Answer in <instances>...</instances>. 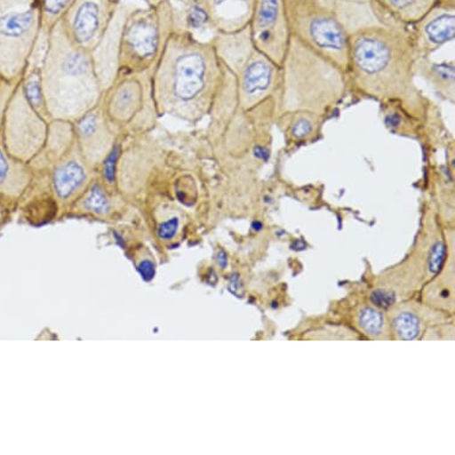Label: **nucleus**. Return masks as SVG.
Instances as JSON below:
<instances>
[{"label":"nucleus","instance_id":"nucleus-12","mask_svg":"<svg viewBox=\"0 0 455 455\" xmlns=\"http://www.w3.org/2000/svg\"><path fill=\"white\" fill-rule=\"evenodd\" d=\"M117 5L111 0H76L61 20L62 26L73 44L91 52L107 31Z\"/></svg>","mask_w":455,"mask_h":455},{"label":"nucleus","instance_id":"nucleus-33","mask_svg":"<svg viewBox=\"0 0 455 455\" xmlns=\"http://www.w3.org/2000/svg\"><path fill=\"white\" fill-rule=\"evenodd\" d=\"M372 0H334L332 5H369Z\"/></svg>","mask_w":455,"mask_h":455},{"label":"nucleus","instance_id":"nucleus-32","mask_svg":"<svg viewBox=\"0 0 455 455\" xmlns=\"http://www.w3.org/2000/svg\"><path fill=\"white\" fill-rule=\"evenodd\" d=\"M371 302L381 309H387L395 303L394 293L384 291V290H377L371 295Z\"/></svg>","mask_w":455,"mask_h":455},{"label":"nucleus","instance_id":"nucleus-17","mask_svg":"<svg viewBox=\"0 0 455 455\" xmlns=\"http://www.w3.org/2000/svg\"><path fill=\"white\" fill-rule=\"evenodd\" d=\"M68 210L76 215L108 220L120 213L122 203L115 195V188L108 187L100 176H97Z\"/></svg>","mask_w":455,"mask_h":455},{"label":"nucleus","instance_id":"nucleus-11","mask_svg":"<svg viewBox=\"0 0 455 455\" xmlns=\"http://www.w3.org/2000/svg\"><path fill=\"white\" fill-rule=\"evenodd\" d=\"M250 29L255 48L282 68L291 38L283 0H255Z\"/></svg>","mask_w":455,"mask_h":455},{"label":"nucleus","instance_id":"nucleus-19","mask_svg":"<svg viewBox=\"0 0 455 455\" xmlns=\"http://www.w3.org/2000/svg\"><path fill=\"white\" fill-rule=\"evenodd\" d=\"M34 180L30 164L6 150L0 134V195L20 201Z\"/></svg>","mask_w":455,"mask_h":455},{"label":"nucleus","instance_id":"nucleus-16","mask_svg":"<svg viewBox=\"0 0 455 455\" xmlns=\"http://www.w3.org/2000/svg\"><path fill=\"white\" fill-rule=\"evenodd\" d=\"M411 34L416 61L425 60L432 52L455 38V6L437 4L419 22Z\"/></svg>","mask_w":455,"mask_h":455},{"label":"nucleus","instance_id":"nucleus-4","mask_svg":"<svg viewBox=\"0 0 455 455\" xmlns=\"http://www.w3.org/2000/svg\"><path fill=\"white\" fill-rule=\"evenodd\" d=\"M346 73L291 35L280 68L279 115L309 111L323 117L344 96Z\"/></svg>","mask_w":455,"mask_h":455},{"label":"nucleus","instance_id":"nucleus-29","mask_svg":"<svg viewBox=\"0 0 455 455\" xmlns=\"http://www.w3.org/2000/svg\"><path fill=\"white\" fill-rule=\"evenodd\" d=\"M20 201L0 195V230L12 220L13 213L19 208Z\"/></svg>","mask_w":455,"mask_h":455},{"label":"nucleus","instance_id":"nucleus-24","mask_svg":"<svg viewBox=\"0 0 455 455\" xmlns=\"http://www.w3.org/2000/svg\"><path fill=\"white\" fill-rule=\"evenodd\" d=\"M76 0H38L41 12V31L49 34L60 22Z\"/></svg>","mask_w":455,"mask_h":455},{"label":"nucleus","instance_id":"nucleus-25","mask_svg":"<svg viewBox=\"0 0 455 455\" xmlns=\"http://www.w3.org/2000/svg\"><path fill=\"white\" fill-rule=\"evenodd\" d=\"M425 76L440 92H446L448 96L454 97V66L453 65H428Z\"/></svg>","mask_w":455,"mask_h":455},{"label":"nucleus","instance_id":"nucleus-2","mask_svg":"<svg viewBox=\"0 0 455 455\" xmlns=\"http://www.w3.org/2000/svg\"><path fill=\"white\" fill-rule=\"evenodd\" d=\"M348 35L349 71L363 93L381 100L412 96L418 61L405 27L379 19Z\"/></svg>","mask_w":455,"mask_h":455},{"label":"nucleus","instance_id":"nucleus-18","mask_svg":"<svg viewBox=\"0 0 455 455\" xmlns=\"http://www.w3.org/2000/svg\"><path fill=\"white\" fill-rule=\"evenodd\" d=\"M75 143L73 124L68 121L52 120L49 124L44 146L29 163L34 174L47 173L58 161H60L71 150Z\"/></svg>","mask_w":455,"mask_h":455},{"label":"nucleus","instance_id":"nucleus-30","mask_svg":"<svg viewBox=\"0 0 455 455\" xmlns=\"http://www.w3.org/2000/svg\"><path fill=\"white\" fill-rule=\"evenodd\" d=\"M446 246L443 243H437L433 248L432 253L429 258V269L432 273H437L443 266L444 260H446Z\"/></svg>","mask_w":455,"mask_h":455},{"label":"nucleus","instance_id":"nucleus-7","mask_svg":"<svg viewBox=\"0 0 455 455\" xmlns=\"http://www.w3.org/2000/svg\"><path fill=\"white\" fill-rule=\"evenodd\" d=\"M283 2L292 36L348 72L349 35L334 6L323 0Z\"/></svg>","mask_w":455,"mask_h":455},{"label":"nucleus","instance_id":"nucleus-36","mask_svg":"<svg viewBox=\"0 0 455 455\" xmlns=\"http://www.w3.org/2000/svg\"><path fill=\"white\" fill-rule=\"evenodd\" d=\"M0 84H2V80H0Z\"/></svg>","mask_w":455,"mask_h":455},{"label":"nucleus","instance_id":"nucleus-27","mask_svg":"<svg viewBox=\"0 0 455 455\" xmlns=\"http://www.w3.org/2000/svg\"><path fill=\"white\" fill-rule=\"evenodd\" d=\"M395 334L403 339H414L419 332V320L414 314L403 313L395 318Z\"/></svg>","mask_w":455,"mask_h":455},{"label":"nucleus","instance_id":"nucleus-21","mask_svg":"<svg viewBox=\"0 0 455 455\" xmlns=\"http://www.w3.org/2000/svg\"><path fill=\"white\" fill-rule=\"evenodd\" d=\"M439 0H372L374 10L383 19L401 26H415L435 6Z\"/></svg>","mask_w":455,"mask_h":455},{"label":"nucleus","instance_id":"nucleus-3","mask_svg":"<svg viewBox=\"0 0 455 455\" xmlns=\"http://www.w3.org/2000/svg\"><path fill=\"white\" fill-rule=\"evenodd\" d=\"M41 79L52 121L73 124L103 97L91 52L73 44L61 20L49 31Z\"/></svg>","mask_w":455,"mask_h":455},{"label":"nucleus","instance_id":"nucleus-13","mask_svg":"<svg viewBox=\"0 0 455 455\" xmlns=\"http://www.w3.org/2000/svg\"><path fill=\"white\" fill-rule=\"evenodd\" d=\"M73 129L76 146L84 160L93 170L100 171V164L107 159L121 136L108 120L101 103H98L84 116L73 122Z\"/></svg>","mask_w":455,"mask_h":455},{"label":"nucleus","instance_id":"nucleus-15","mask_svg":"<svg viewBox=\"0 0 455 455\" xmlns=\"http://www.w3.org/2000/svg\"><path fill=\"white\" fill-rule=\"evenodd\" d=\"M136 6H139L136 3L122 0L100 44L91 52L103 92L117 79L122 28L125 19Z\"/></svg>","mask_w":455,"mask_h":455},{"label":"nucleus","instance_id":"nucleus-5","mask_svg":"<svg viewBox=\"0 0 455 455\" xmlns=\"http://www.w3.org/2000/svg\"><path fill=\"white\" fill-rule=\"evenodd\" d=\"M213 48L223 68L235 76L237 100L243 111L261 104L280 85V68L255 48L250 26L235 33L216 31Z\"/></svg>","mask_w":455,"mask_h":455},{"label":"nucleus","instance_id":"nucleus-6","mask_svg":"<svg viewBox=\"0 0 455 455\" xmlns=\"http://www.w3.org/2000/svg\"><path fill=\"white\" fill-rule=\"evenodd\" d=\"M177 29L178 12L172 0L156 8L136 6L122 28L118 76L152 71Z\"/></svg>","mask_w":455,"mask_h":455},{"label":"nucleus","instance_id":"nucleus-34","mask_svg":"<svg viewBox=\"0 0 455 455\" xmlns=\"http://www.w3.org/2000/svg\"><path fill=\"white\" fill-rule=\"evenodd\" d=\"M142 2L145 3L146 6H149V8H156V6L163 4L164 2H168V0H142Z\"/></svg>","mask_w":455,"mask_h":455},{"label":"nucleus","instance_id":"nucleus-26","mask_svg":"<svg viewBox=\"0 0 455 455\" xmlns=\"http://www.w3.org/2000/svg\"><path fill=\"white\" fill-rule=\"evenodd\" d=\"M181 217L178 213H168L163 219L157 220V237L164 243H171L180 232Z\"/></svg>","mask_w":455,"mask_h":455},{"label":"nucleus","instance_id":"nucleus-9","mask_svg":"<svg viewBox=\"0 0 455 455\" xmlns=\"http://www.w3.org/2000/svg\"><path fill=\"white\" fill-rule=\"evenodd\" d=\"M152 71L118 76L104 91L101 107L118 135L147 132L156 125L159 116L153 98Z\"/></svg>","mask_w":455,"mask_h":455},{"label":"nucleus","instance_id":"nucleus-1","mask_svg":"<svg viewBox=\"0 0 455 455\" xmlns=\"http://www.w3.org/2000/svg\"><path fill=\"white\" fill-rule=\"evenodd\" d=\"M224 68L212 41L177 29L152 71L157 116L196 124L215 107L223 86Z\"/></svg>","mask_w":455,"mask_h":455},{"label":"nucleus","instance_id":"nucleus-22","mask_svg":"<svg viewBox=\"0 0 455 455\" xmlns=\"http://www.w3.org/2000/svg\"><path fill=\"white\" fill-rule=\"evenodd\" d=\"M280 127L292 142H307L321 131L322 116L309 111L283 112L279 115Z\"/></svg>","mask_w":455,"mask_h":455},{"label":"nucleus","instance_id":"nucleus-23","mask_svg":"<svg viewBox=\"0 0 455 455\" xmlns=\"http://www.w3.org/2000/svg\"><path fill=\"white\" fill-rule=\"evenodd\" d=\"M178 29L188 31L199 40V34L213 31L212 13L206 0H187L184 16L178 15Z\"/></svg>","mask_w":455,"mask_h":455},{"label":"nucleus","instance_id":"nucleus-20","mask_svg":"<svg viewBox=\"0 0 455 455\" xmlns=\"http://www.w3.org/2000/svg\"><path fill=\"white\" fill-rule=\"evenodd\" d=\"M213 28L220 33H235L250 26L255 0H206Z\"/></svg>","mask_w":455,"mask_h":455},{"label":"nucleus","instance_id":"nucleus-28","mask_svg":"<svg viewBox=\"0 0 455 455\" xmlns=\"http://www.w3.org/2000/svg\"><path fill=\"white\" fill-rule=\"evenodd\" d=\"M359 323L366 334L376 336L383 331L384 318L378 311L371 307H363L359 315Z\"/></svg>","mask_w":455,"mask_h":455},{"label":"nucleus","instance_id":"nucleus-31","mask_svg":"<svg viewBox=\"0 0 455 455\" xmlns=\"http://www.w3.org/2000/svg\"><path fill=\"white\" fill-rule=\"evenodd\" d=\"M19 83H6L2 80V84H0V131H2L3 116H4L6 103H8L12 91L15 90Z\"/></svg>","mask_w":455,"mask_h":455},{"label":"nucleus","instance_id":"nucleus-8","mask_svg":"<svg viewBox=\"0 0 455 455\" xmlns=\"http://www.w3.org/2000/svg\"><path fill=\"white\" fill-rule=\"evenodd\" d=\"M40 34L38 0H0V80L20 82Z\"/></svg>","mask_w":455,"mask_h":455},{"label":"nucleus","instance_id":"nucleus-35","mask_svg":"<svg viewBox=\"0 0 455 455\" xmlns=\"http://www.w3.org/2000/svg\"><path fill=\"white\" fill-rule=\"evenodd\" d=\"M111 2L116 3V4H120L122 0H111Z\"/></svg>","mask_w":455,"mask_h":455},{"label":"nucleus","instance_id":"nucleus-14","mask_svg":"<svg viewBox=\"0 0 455 455\" xmlns=\"http://www.w3.org/2000/svg\"><path fill=\"white\" fill-rule=\"evenodd\" d=\"M44 174L48 177L56 204L61 210H68L98 176V171L86 164L76 142L71 150Z\"/></svg>","mask_w":455,"mask_h":455},{"label":"nucleus","instance_id":"nucleus-10","mask_svg":"<svg viewBox=\"0 0 455 455\" xmlns=\"http://www.w3.org/2000/svg\"><path fill=\"white\" fill-rule=\"evenodd\" d=\"M49 124L31 107L20 82L17 84L6 103L0 131L6 150L29 164L44 146Z\"/></svg>","mask_w":455,"mask_h":455}]
</instances>
